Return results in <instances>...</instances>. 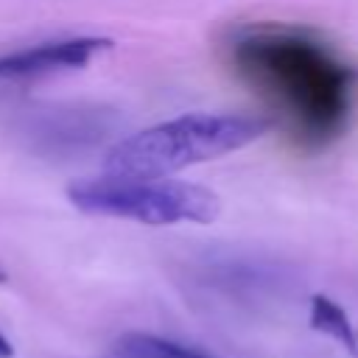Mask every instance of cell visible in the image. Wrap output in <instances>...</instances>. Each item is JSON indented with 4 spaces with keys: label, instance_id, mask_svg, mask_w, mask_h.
I'll list each match as a JSON object with an SVG mask.
<instances>
[{
    "label": "cell",
    "instance_id": "cell-3",
    "mask_svg": "<svg viewBox=\"0 0 358 358\" xmlns=\"http://www.w3.org/2000/svg\"><path fill=\"white\" fill-rule=\"evenodd\" d=\"M73 207L90 215L126 218L148 227L173 224H210L221 213V199L204 185L168 179V176H134L103 173L76 179L67 187Z\"/></svg>",
    "mask_w": 358,
    "mask_h": 358
},
{
    "label": "cell",
    "instance_id": "cell-4",
    "mask_svg": "<svg viewBox=\"0 0 358 358\" xmlns=\"http://www.w3.org/2000/svg\"><path fill=\"white\" fill-rule=\"evenodd\" d=\"M117 117L109 109L98 106H67V109H48L31 117L25 134L31 148L42 154L70 157L101 145L109 134H115Z\"/></svg>",
    "mask_w": 358,
    "mask_h": 358
},
{
    "label": "cell",
    "instance_id": "cell-7",
    "mask_svg": "<svg viewBox=\"0 0 358 358\" xmlns=\"http://www.w3.org/2000/svg\"><path fill=\"white\" fill-rule=\"evenodd\" d=\"M310 327L327 333L330 338L341 341L352 355H358V333L355 324L347 319V313L341 310V305H336L327 296H313L310 299Z\"/></svg>",
    "mask_w": 358,
    "mask_h": 358
},
{
    "label": "cell",
    "instance_id": "cell-6",
    "mask_svg": "<svg viewBox=\"0 0 358 358\" xmlns=\"http://www.w3.org/2000/svg\"><path fill=\"white\" fill-rule=\"evenodd\" d=\"M112 358H213L187 344L154 333H126L112 344Z\"/></svg>",
    "mask_w": 358,
    "mask_h": 358
},
{
    "label": "cell",
    "instance_id": "cell-2",
    "mask_svg": "<svg viewBox=\"0 0 358 358\" xmlns=\"http://www.w3.org/2000/svg\"><path fill=\"white\" fill-rule=\"evenodd\" d=\"M271 123L246 112H190L117 140L106 157V173L168 176L199 162L227 157L266 134Z\"/></svg>",
    "mask_w": 358,
    "mask_h": 358
},
{
    "label": "cell",
    "instance_id": "cell-9",
    "mask_svg": "<svg viewBox=\"0 0 358 358\" xmlns=\"http://www.w3.org/2000/svg\"><path fill=\"white\" fill-rule=\"evenodd\" d=\"M6 277H8V274H6V268L0 266V282H6Z\"/></svg>",
    "mask_w": 358,
    "mask_h": 358
},
{
    "label": "cell",
    "instance_id": "cell-1",
    "mask_svg": "<svg viewBox=\"0 0 358 358\" xmlns=\"http://www.w3.org/2000/svg\"><path fill=\"white\" fill-rule=\"evenodd\" d=\"M229 70L282 120L305 148L336 143L358 103V67L319 31L252 20L224 39Z\"/></svg>",
    "mask_w": 358,
    "mask_h": 358
},
{
    "label": "cell",
    "instance_id": "cell-8",
    "mask_svg": "<svg viewBox=\"0 0 358 358\" xmlns=\"http://www.w3.org/2000/svg\"><path fill=\"white\" fill-rule=\"evenodd\" d=\"M14 355V347H11V341L0 333V358H11Z\"/></svg>",
    "mask_w": 358,
    "mask_h": 358
},
{
    "label": "cell",
    "instance_id": "cell-5",
    "mask_svg": "<svg viewBox=\"0 0 358 358\" xmlns=\"http://www.w3.org/2000/svg\"><path fill=\"white\" fill-rule=\"evenodd\" d=\"M109 48L112 42L103 36H70V39L39 42L34 48H22L0 56V78H34L62 70H76L90 64L98 53Z\"/></svg>",
    "mask_w": 358,
    "mask_h": 358
}]
</instances>
